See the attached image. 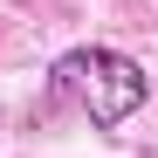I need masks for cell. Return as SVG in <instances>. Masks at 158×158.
<instances>
[{"label":"cell","instance_id":"cell-1","mask_svg":"<svg viewBox=\"0 0 158 158\" xmlns=\"http://www.w3.org/2000/svg\"><path fill=\"white\" fill-rule=\"evenodd\" d=\"M48 89H55L62 103H76L96 131H117L124 117L144 110V69L117 55V48H69V55H55V69H48Z\"/></svg>","mask_w":158,"mask_h":158}]
</instances>
